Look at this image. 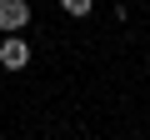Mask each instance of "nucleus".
Masks as SVG:
<instances>
[{
    "label": "nucleus",
    "mask_w": 150,
    "mask_h": 140,
    "mask_svg": "<svg viewBox=\"0 0 150 140\" xmlns=\"http://www.w3.org/2000/svg\"><path fill=\"white\" fill-rule=\"evenodd\" d=\"M25 25H30V5H25V0H0V30L20 35Z\"/></svg>",
    "instance_id": "f257e3e1"
},
{
    "label": "nucleus",
    "mask_w": 150,
    "mask_h": 140,
    "mask_svg": "<svg viewBox=\"0 0 150 140\" xmlns=\"http://www.w3.org/2000/svg\"><path fill=\"white\" fill-rule=\"evenodd\" d=\"M0 65H5V70H25V65H30V45H25L20 35H5V45H0Z\"/></svg>",
    "instance_id": "f03ea898"
},
{
    "label": "nucleus",
    "mask_w": 150,
    "mask_h": 140,
    "mask_svg": "<svg viewBox=\"0 0 150 140\" xmlns=\"http://www.w3.org/2000/svg\"><path fill=\"white\" fill-rule=\"evenodd\" d=\"M65 15H90V0H60Z\"/></svg>",
    "instance_id": "7ed1b4c3"
}]
</instances>
